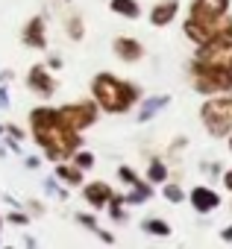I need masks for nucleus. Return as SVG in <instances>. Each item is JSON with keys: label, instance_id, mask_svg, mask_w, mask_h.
<instances>
[{"label": "nucleus", "instance_id": "nucleus-15", "mask_svg": "<svg viewBox=\"0 0 232 249\" xmlns=\"http://www.w3.org/2000/svg\"><path fill=\"white\" fill-rule=\"evenodd\" d=\"M176 15H179V0H159V3L150 9V27H156V30H162V27H168V24H174L176 21Z\"/></svg>", "mask_w": 232, "mask_h": 249}, {"label": "nucleus", "instance_id": "nucleus-27", "mask_svg": "<svg viewBox=\"0 0 232 249\" xmlns=\"http://www.w3.org/2000/svg\"><path fill=\"white\" fill-rule=\"evenodd\" d=\"M118 179H121V182H124L127 188H130V185H135V182H138L141 176H138V173H135V170H133L130 164H121V167H118Z\"/></svg>", "mask_w": 232, "mask_h": 249}, {"label": "nucleus", "instance_id": "nucleus-4", "mask_svg": "<svg viewBox=\"0 0 232 249\" xmlns=\"http://www.w3.org/2000/svg\"><path fill=\"white\" fill-rule=\"evenodd\" d=\"M188 82H191V88H194L200 97H214V94L232 91V73H229V71L203 65V62H197V59H191V65H188Z\"/></svg>", "mask_w": 232, "mask_h": 249}, {"label": "nucleus", "instance_id": "nucleus-20", "mask_svg": "<svg viewBox=\"0 0 232 249\" xmlns=\"http://www.w3.org/2000/svg\"><path fill=\"white\" fill-rule=\"evenodd\" d=\"M168 176H171V170H168V164L162 161V159H150V164H147V182L153 185V188H159L162 182H168Z\"/></svg>", "mask_w": 232, "mask_h": 249}, {"label": "nucleus", "instance_id": "nucleus-21", "mask_svg": "<svg viewBox=\"0 0 232 249\" xmlns=\"http://www.w3.org/2000/svg\"><path fill=\"white\" fill-rule=\"evenodd\" d=\"M106 208H109V220H112V223L124 226V223L130 220V214H127V208H124V194H115Z\"/></svg>", "mask_w": 232, "mask_h": 249}, {"label": "nucleus", "instance_id": "nucleus-11", "mask_svg": "<svg viewBox=\"0 0 232 249\" xmlns=\"http://www.w3.org/2000/svg\"><path fill=\"white\" fill-rule=\"evenodd\" d=\"M229 12V0H191L188 15L200 21H220Z\"/></svg>", "mask_w": 232, "mask_h": 249}, {"label": "nucleus", "instance_id": "nucleus-3", "mask_svg": "<svg viewBox=\"0 0 232 249\" xmlns=\"http://www.w3.org/2000/svg\"><path fill=\"white\" fill-rule=\"evenodd\" d=\"M200 120L212 138H226L232 132V91L206 97V103L200 106Z\"/></svg>", "mask_w": 232, "mask_h": 249}, {"label": "nucleus", "instance_id": "nucleus-40", "mask_svg": "<svg viewBox=\"0 0 232 249\" xmlns=\"http://www.w3.org/2000/svg\"><path fill=\"white\" fill-rule=\"evenodd\" d=\"M3 132H6V126H3V123H0V138H3Z\"/></svg>", "mask_w": 232, "mask_h": 249}, {"label": "nucleus", "instance_id": "nucleus-43", "mask_svg": "<svg viewBox=\"0 0 232 249\" xmlns=\"http://www.w3.org/2000/svg\"><path fill=\"white\" fill-rule=\"evenodd\" d=\"M0 82H6V79H3V73H0Z\"/></svg>", "mask_w": 232, "mask_h": 249}, {"label": "nucleus", "instance_id": "nucleus-13", "mask_svg": "<svg viewBox=\"0 0 232 249\" xmlns=\"http://www.w3.org/2000/svg\"><path fill=\"white\" fill-rule=\"evenodd\" d=\"M171 94H153V97H141L135 106H138V111H135V120L138 123H150L159 111H165L168 106H171Z\"/></svg>", "mask_w": 232, "mask_h": 249}, {"label": "nucleus", "instance_id": "nucleus-26", "mask_svg": "<svg viewBox=\"0 0 232 249\" xmlns=\"http://www.w3.org/2000/svg\"><path fill=\"white\" fill-rule=\"evenodd\" d=\"M74 220H77V223H79L82 229H88V231H94V234H97V229H100V223H97V217H94V214H85V211H77V214H74Z\"/></svg>", "mask_w": 232, "mask_h": 249}, {"label": "nucleus", "instance_id": "nucleus-24", "mask_svg": "<svg viewBox=\"0 0 232 249\" xmlns=\"http://www.w3.org/2000/svg\"><path fill=\"white\" fill-rule=\"evenodd\" d=\"M68 161H71V164H77L79 170H91V167L97 164V156H94L91 150H82V147H79V150H77Z\"/></svg>", "mask_w": 232, "mask_h": 249}, {"label": "nucleus", "instance_id": "nucleus-6", "mask_svg": "<svg viewBox=\"0 0 232 249\" xmlns=\"http://www.w3.org/2000/svg\"><path fill=\"white\" fill-rule=\"evenodd\" d=\"M194 59L203 62V65H212V68H220V71L232 73V38H214V41L197 44Z\"/></svg>", "mask_w": 232, "mask_h": 249}, {"label": "nucleus", "instance_id": "nucleus-34", "mask_svg": "<svg viewBox=\"0 0 232 249\" xmlns=\"http://www.w3.org/2000/svg\"><path fill=\"white\" fill-rule=\"evenodd\" d=\"M97 237H100L106 246H115V234H112V231H106V229H97Z\"/></svg>", "mask_w": 232, "mask_h": 249}, {"label": "nucleus", "instance_id": "nucleus-9", "mask_svg": "<svg viewBox=\"0 0 232 249\" xmlns=\"http://www.w3.org/2000/svg\"><path fill=\"white\" fill-rule=\"evenodd\" d=\"M188 205L197 214H212L214 208H220V194L212 191V185H194L188 191Z\"/></svg>", "mask_w": 232, "mask_h": 249}, {"label": "nucleus", "instance_id": "nucleus-31", "mask_svg": "<svg viewBox=\"0 0 232 249\" xmlns=\"http://www.w3.org/2000/svg\"><path fill=\"white\" fill-rule=\"evenodd\" d=\"M44 65H47L50 71H62V68H65V62H62V56H47V59H44Z\"/></svg>", "mask_w": 232, "mask_h": 249}, {"label": "nucleus", "instance_id": "nucleus-36", "mask_svg": "<svg viewBox=\"0 0 232 249\" xmlns=\"http://www.w3.org/2000/svg\"><path fill=\"white\" fill-rule=\"evenodd\" d=\"M220 182H223V188H226V191H232V167L220 173Z\"/></svg>", "mask_w": 232, "mask_h": 249}, {"label": "nucleus", "instance_id": "nucleus-38", "mask_svg": "<svg viewBox=\"0 0 232 249\" xmlns=\"http://www.w3.org/2000/svg\"><path fill=\"white\" fill-rule=\"evenodd\" d=\"M220 240H223V243H232V226L220 229Z\"/></svg>", "mask_w": 232, "mask_h": 249}, {"label": "nucleus", "instance_id": "nucleus-37", "mask_svg": "<svg viewBox=\"0 0 232 249\" xmlns=\"http://www.w3.org/2000/svg\"><path fill=\"white\" fill-rule=\"evenodd\" d=\"M182 147H188V138H174V144H171V153H179Z\"/></svg>", "mask_w": 232, "mask_h": 249}, {"label": "nucleus", "instance_id": "nucleus-16", "mask_svg": "<svg viewBox=\"0 0 232 249\" xmlns=\"http://www.w3.org/2000/svg\"><path fill=\"white\" fill-rule=\"evenodd\" d=\"M53 176H56L62 185H68V188H82V182H85V170H79V167L71 164V161H56V164H53Z\"/></svg>", "mask_w": 232, "mask_h": 249}, {"label": "nucleus", "instance_id": "nucleus-1", "mask_svg": "<svg viewBox=\"0 0 232 249\" xmlns=\"http://www.w3.org/2000/svg\"><path fill=\"white\" fill-rule=\"evenodd\" d=\"M30 132L50 164L68 161L82 147V132L71 129L65 117L59 114V108H53V106H36L30 111Z\"/></svg>", "mask_w": 232, "mask_h": 249}, {"label": "nucleus", "instance_id": "nucleus-33", "mask_svg": "<svg viewBox=\"0 0 232 249\" xmlns=\"http://www.w3.org/2000/svg\"><path fill=\"white\" fill-rule=\"evenodd\" d=\"M24 167H27V170H39V167H41V159H39V156H27V159H24Z\"/></svg>", "mask_w": 232, "mask_h": 249}, {"label": "nucleus", "instance_id": "nucleus-28", "mask_svg": "<svg viewBox=\"0 0 232 249\" xmlns=\"http://www.w3.org/2000/svg\"><path fill=\"white\" fill-rule=\"evenodd\" d=\"M6 220H9V223H15V226H30V214H27L24 208L9 211V214H6Z\"/></svg>", "mask_w": 232, "mask_h": 249}, {"label": "nucleus", "instance_id": "nucleus-44", "mask_svg": "<svg viewBox=\"0 0 232 249\" xmlns=\"http://www.w3.org/2000/svg\"><path fill=\"white\" fill-rule=\"evenodd\" d=\"M62 3H71V0H62Z\"/></svg>", "mask_w": 232, "mask_h": 249}, {"label": "nucleus", "instance_id": "nucleus-18", "mask_svg": "<svg viewBox=\"0 0 232 249\" xmlns=\"http://www.w3.org/2000/svg\"><path fill=\"white\" fill-rule=\"evenodd\" d=\"M138 229H141L144 234H150V237H171V234H174V226H171L168 220H162V217H144V220L138 223Z\"/></svg>", "mask_w": 232, "mask_h": 249}, {"label": "nucleus", "instance_id": "nucleus-22", "mask_svg": "<svg viewBox=\"0 0 232 249\" xmlns=\"http://www.w3.org/2000/svg\"><path fill=\"white\" fill-rule=\"evenodd\" d=\"M65 36H68L71 41H82V38H85V21H82V15H68V21H65Z\"/></svg>", "mask_w": 232, "mask_h": 249}, {"label": "nucleus", "instance_id": "nucleus-32", "mask_svg": "<svg viewBox=\"0 0 232 249\" xmlns=\"http://www.w3.org/2000/svg\"><path fill=\"white\" fill-rule=\"evenodd\" d=\"M9 108V91H6V82H0V111Z\"/></svg>", "mask_w": 232, "mask_h": 249}, {"label": "nucleus", "instance_id": "nucleus-30", "mask_svg": "<svg viewBox=\"0 0 232 249\" xmlns=\"http://www.w3.org/2000/svg\"><path fill=\"white\" fill-rule=\"evenodd\" d=\"M0 141H3V144H6V150H9V153H18V156H21V141H15V138H9L6 132H3V138H0Z\"/></svg>", "mask_w": 232, "mask_h": 249}, {"label": "nucleus", "instance_id": "nucleus-12", "mask_svg": "<svg viewBox=\"0 0 232 249\" xmlns=\"http://www.w3.org/2000/svg\"><path fill=\"white\" fill-rule=\"evenodd\" d=\"M112 53L118 56L124 65H135V62L144 59V44L138 38H133V36H118L112 41Z\"/></svg>", "mask_w": 232, "mask_h": 249}, {"label": "nucleus", "instance_id": "nucleus-35", "mask_svg": "<svg viewBox=\"0 0 232 249\" xmlns=\"http://www.w3.org/2000/svg\"><path fill=\"white\" fill-rule=\"evenodd\" d=\"M200 170H203V173H209V176H220V164H214V161H212V164H203Z\"/></svg>", "mask_w": 232, "mask_h": 249}, {"label": "nucleus", "instance_id": "nucleus-39", "mask_svg": "<svg viewBox=\"0 0 232 249\" xmlns=\"http://www.w3.org/2000/svg\"><path fill=\"white\" fill-rule=\"evenodd\" d=\"M27 208H30V211H41V202H36V199H33V202H27Z\"/></svg>", "mask_w": 232, "mask_h": 249}, {"label": "nucleus", "instance_id": "nucleus-29", "mask_svg": "<svg viewBox=\"0 0 232 249\" xmlns=\"http://www.w3.org/2000/svg\"><path fill=\"white\" fill-rule=\"evenodd\" d=\"M6 135L15 138V141H21V144H24V138H27V132L18 126V123H6Z\"/></svg>", "mask_w": 232, "mask_h": 249}, {"label": "nucleus", "instance_id": "nucleus-5", "mask_svg": "<svg viewBox=\"0 0 232 249\" xmlns=\"http://www.w3.org/2000/svg\"><path fill=\"white\" fill-rule=\"evenodd\" d=\"M59 114L65 117V123L71 129L85 132V129H91L94 123L100 120V106L94 100H74V103L59 106Z\"/></svg>", "mask_w": 232, "mask_h": 249}, {"label": "nucleus", "instance_id": "nucleus-23", "mask_svg": "<svg viewBox=\"0 0 232 249\" xmlns=\"http://www.w3.org/2000/svg\"><path fill=\"white\" fill-rule=\"evenodd\" d=\"M44 194H50V196H56V199H62V202L71 196L68 185H62L56 176H44Z\"/></svg>", "mask_w": 232, "mask_h": 249}, {"label": "nucleus", "instance_id": "nucleus-19", "mask_svg": "<svg viewBox=\"0 0 232 249\" xmlns=\"http://www.w3.org/2000/svg\"><path fill=\"white\" fill-rule=\"evenodd\" d=\"M109 9L115 15L127 18V21H138L141 18V3L138 0H109Z\"/></svg>", "mask_w": 232, "mask_h": 249}, {"label": "nucleus", "instance_id": "nucleus-17", "mask_svg": "<svg viewBox=\"0 0 232 249\" xmlns=\"http://www.w3.org/2000/svg\"><path fill=\"white\" fill-rule=\"evenodd\" d=\"M153 196H156L153 185H150L147 179H138L135 185H130V194H124V205H144V202H150Z\"/></svg>", "mask_w": 232, "mask_h": 249}, {"label": "nucleus", "instance_id": "nucleus-2", "mask_svg": "<svg viewBox=\"0 0 232 249\" xmlns=\"http://www.w3.org/2000/svg\"><path fill=\"white\" fill-rule=\"evenodd\" d=\"M91 100L106 114H127L141 100V85H135L130 79H121L109 71H100L91 79Z\"/></svg>", "mask_w": 232, "mask_h": 249}, {"label": "nucleus", "instance_id": "nucleus-7", "mask_svg": "<svg viewBox=\"0 0 232 249\" xmlns=\"http://www.w3.org/2000/svg\"><path fill=\"white\" fill-rule=\"evenodd\" d=\"M27 88L36 94V97H53L56 91H59V82H56V76H53V71L44 65V62H36L30 71H27Z\"/></svg>", "mask_w": 232, "mask_h": 249}, {"label": "nucleus", "instance_id": "nucleus-14", "mask_svg": "<svg viewBox=\"0 0 232 249\" xmlns=\"http://www.w3.org/2000/svg\"><path fill=\"white\" fill-rule=\"evenodd\" d=\"M112 196H115V191H112V185H109V182H100V179H97V182H88V185L82 182V199H85L94 211L106 208Z\"/></svg>", "mask_w": 232, "mask_h": 249}, {"label": "nucleus", "instance_id": "nucleus-25", "mask_svg": "<svg viewBox=\"0 0 232 249\" xmlns=\"http://www.w3.org/2000/svg\"><path fill=\"white\" fill-rule=\"evenodd\" d=\"M162 196H165L171 205H179V202H185V191H182L176 182H171V179H168V182H162Z\"/></svg>", "mask_w": 232, "mask_h": 249}, {"label": "nucleus", "instance_id": "nucleus-42", "mask_svg": "<svg viewBox=\"0 0 232 249\" xmlns=\"http://www.w3.org/2000/svg\"><path fill=\"white\" fill-rule=\"evenodd\" d=\"M0 231H3V214H0Z\"/></svg>", "mask_w": 232, "mask_h": 249}, {"label": "nucleus", "instance_id": "nucleus-8", "mask_svg": "<svg viewBox=\"0 0 232 249\" xmlns=\"http://www.w3.org/2000/svg\"><path fill=\"white\" fill-rule=\"evenodd\" d=\"M182 33H185L188 41L206 44V41L220 38V21H200V18H191V15H188L185 24H182Z\"/></svg>", "mask_w": 232, "mask_h": 249}, {"label": "nucleus", "instance_id": "nucleus-10", "mask_svg": "<svg viewBox=\"0 0 232 249\" xmlns=\"http://www.w3.org/2000/svg\"><path fill=\"white\" fill-rule=\"evenodd\" d=\"M44 15H33L24 30H21V44H27L30 50H47V30H44Z\"/></svg>", "mask_w": 232, "mask_h": 249}, {"label": "nucleus", "instance_id": "nucleus-41", "mask_svg": "<svg viewBox=\"0 0 232 249\" xmlns=\"http://www.w3.org/2000/svg\"><path fill=\"white\" fill-rule=\"evenodd\" d=\"M226 138H229V153H232V132H229V135H226Z\"/></svg>", "mask_w": 232, "mask_h": 249}]
</instances>
